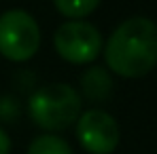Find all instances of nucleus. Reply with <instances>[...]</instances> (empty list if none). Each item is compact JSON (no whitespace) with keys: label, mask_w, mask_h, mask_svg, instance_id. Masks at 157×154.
<instances>
[{"label":"nucleus","mask_w":157,"mask_h":154,"mask_svg":"<svg viewBox=\"0 0 157 154\" xmlns=\"http://www.w3.org/2000/svg\"><path fill=\"white\" fill-rule=\"evenodd\" d=\"M53 4L59 11V15L68 17L70 21H77V19H83L85 15L94 13L100 0H53Z\"/></svg>","instance_id":"8"},{"label":"nucleus","mask_w":157,"mask_h":154,"mask_svg":"<svg viewBox=\"0 0 157 154\" xmlns=\"http://www.w3.org/2000/svg\"><path fill=\"white\" fill-rule=\"evenodd\" d=\"M55 51L70 63H91L102 51V34L89 21H66L57 27L53 36Z\"/></svg>","instance_id":"4"},{"label":"nucleus","mask_w":157,"mask_h":154,"mask_svg":"<svg viewBox=\"0 0 157 154\" xmlns=\"http://www.w3.org/2000/svg\"><path fill=\"white\" fill-rule=\"evenodd\" d=\"M83 99L75 87L64 82H49L36 89L28 102L32 120L45 131H64L81 116Z\"/></svg>","instance_id":"2"},{"label":"nucleus","mask_w":157,"mask_h":154,"mask_svg":"<svg viewBox=\"0 0 157 154\" xmlns=\"http://www.w3.org/2000/svg\"><path fill=\"white\" fill-rule=\"evenodd\" d=\"M40 47V27L24 9L0 15V55L11 61H28Z\"/></svg>","instance_id":"3"},{"label":"nucleus","mask_w":157,"mask_h":154,"mask_svg":"<svg viewBox=\"0 0 157 154\" xmlns=\"http://www.w3.org/2000/svg\"><path fill=\"white\" fill-rule=\"evenodd\" d=\"M11 152V139H9V135L0 129V154H9Z\"/></svg>","instance_id":"9"},{"label":"nucleus","mask_w":157,"mask_h":154,"mask_svg":"<svg viewBox=\"0 0 157 154\" xmlns=\"http://www.w3.org/2000/svg\"><path fill=\"white\" fill-rule=\"evenodd\" d=\"M113 80L102 68H89L83 74V91L89 102H104L110 95Z\"/></svg>","instance_id":"6"},{"label":"nucleus","mask_w":157,"mask_h":154,"mask_svg":"<svg viewBox=\"0 0 157 154\" xmlns=\"http://www.w3.org/2000/svg\"><path fill=\"white\" fill-rule=\"evenodd\" d=\"M77 137L89 154H110L119 146V125L104 110H87L77 120Z\"/></svg>","instance_id":"5"},{"label":"nucleus","mask_w":157,"mask_h":154,"mask_svg":"<svg viewBox=\"0 0 157 154\" xmlns=\"http://www.w3.org/2000/svg\"><path fill=\"white\" fill-rule=\"evenodd\" d=\"M28 154H72V150L62 137L53 133H43L30 141Z\"/></svg>","instance_id":"7"},{"label":"nucleus","mask_w":157,"mask_h":154,"mask_svg":"<svg viewBox=\"0 0 157 154\" xmlns=\"http://www.w3.org/2000/svg\"><path fill=\"white\" fill-rule=\"evenodd\" d=\"M106 66L123 78H140L157 66V23L130 17L110 34L104 47Z\"/></svg>","instance_id":"1"}]
</instances>
